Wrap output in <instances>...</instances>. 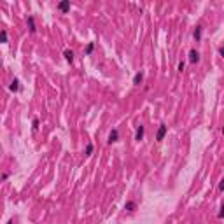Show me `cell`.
Masks as SVG:
<instances>
[{"label":"cell","instance_id":"cell-1","mask_svg":"<svg viewBox=\"0 0 224 224\" xmlns=\"http://www.w3.org/2000/svg\"><path fill=\"white\" fill-rule=\"evenodd\" d=\"M56 7H58V11H60V12L67 14V12L70 11V7H72V6H70V0H61V2H60V4H58Z\"/></svg>","mask_w":224,"mask_h":224},{"label":"cell","instance_id":"cell-2","mask_svg":"<svg viewBox=\"0 0 224 224\" xmlns=\"http://www.w3.org/2000/svg\"><path fill=\"white\" fill-rule=\"evenodd\" d=\"M119 140V131L116 130H110V133H109V137H107V144H114V142H117Z\"/></svg>","mask_w":224,"mask_h":224},{"label":"cell","instance_id":"cell-3","mask_svg":"<svg viewBox=\"0 0 224 224\" xmlns=\"http://www.w3.org/2000/svg\"><path fill=\"white\" fill-rule=\"evenodd\" d=\"M166 130H168V126H166V124H159L158 135H156V140H158V142H161V140L165 138V135H166Z\"/></svg>","mask_w":224,"mask_h":224},{"label":"cell","instance_id":"cell-4","mask_svg":"<svg viewBox=\"0 0 224 224\" xmlns=\"http://www.w3.org/2000/svg\"><path fill=\"white\" fill-rule=\"evenodd\" d=\"M198 61H200V53H198L196 49H191L189 51V63L194 65V63H198Z\"/></svg>","mask_w":224,"mask_h":224},{"label":"cell","instance_id":"cell-5","mask_svg":"<svg viewBox=\"0 0 224 224\" xmlns=\"http://www.w3.org/2000/svg\"><path fill=\"white\" fill-rule=\"evenodd\" d=\"M26 25H28V30H30V33H35V32H37V26H35V18H33V16H28Z\"/></svg>","mask_w":224,"mask_h":224},{"label":"cell","instance_id":"cell-6","mask_svg":"<svg viewBox=\"0 0 224 224\" xmlns=\"http://www.w3.org/2000/svg\"><path fill=\"white\" fill-rule=\"evenodd\" d=\"M63 56H65V60L68 61L70 65L74 63V51H72V49H65V51H63Z\"/></svg>","mask_w":224,"mask_h":224},{"label":"cell","instance_id":"cell-7","mask_svg":"<svg viewBox=\"0 0 224 224\" xmlns=\"http://www.w3.org/2000/svg\"><path fill=\"white\" fill-rule=\"evenodd\" d=\"M144 133H145V128L140 124V126L137 128V133H135V140H138V142H140V140L144 138Z\"/></svg>","mask_w":224,"mask_h":224},{"label":"cell","instance_id":"cell-8","mask_svg":"<svg viewBox=\"0 0 224 224\" xmlns=\"http://www.w3.org/2000/svg\"><path fill=\"white\" fill-rule=\"evenodd\" d=\"M142 81H144V74H142V72H137L135 77H133V84H135V86H140Z\"/></svg>","mask_w":224,"mask_h":224},{"label":"cell","instance_id":"cell-9","mask_svg":"<svg viewBox=\"0 0 224 224\" xmlns=\"http://www.w3.org/2000/svg\"><path fill=\"white\" fill-rule=\"evenodd\" d=\"M9 89H11L12 93H16V91H19V81L18 79H12L11 84H9Z\"/></svg>","mask_w":224,"mask_h":224},{"label":"cell","instance_id":"cell-10","mask_svg":"<svg viewBox=\"0 0 224 224\" xmlns=\"http://www.w3.org/2000/svg\"><path fill=\"white\" fill-rule=\"evenodd\" d=\"M124 210H126V212H135V210H137V203H135V202H126Z\"/></svg>","mask_w":224,"mask_h":224},{"label":"cell","instance_id":"cell-11","mask_svg":"<svg viewBox=\"0 0 224 224\" xmlns=\"http://www.w3.org/2000/svg\"><path fill=\"white\" fill-rule=\"evenodd\" d=\"M202 30H203L202 26H196V28H194V32H193V37H194V40H196V42H200V40H202Z\"/></svg>","mask_w":224,"mask_h":224},{"label":"cell","instance_id":"cell-12","mask_svg":"<svg viewBox=\"0 0 224 224\" xmlns=\"http://www.w3.org/2000/svg\"><path fill=\"white\" fill-rule=\"evenodd\" d=\"M93 49H95V44L93 42H89L86 46V49H84V55H91V53H93Z\"/></svg>","mask_w":224,"mask_h":224},{"label":"cell","instance_id":"cell-13","mask_svg":"<svg viewBox=\"0 0 224 224\" xmlns=\"http://www.w3.org/2000/svg\"><path fill=\"white\" fill-rule=\"evenodd\" d=\"M93 144H88L86 145V149H84V154H86V156H91V154H93Z\"/></svg>","mask_w":224,"mask_h":224},{"label":"cell","instance_id":"cell-14","mask_svg":"<svg viewBox=\"0 0 224 224\" xmlns=\"http://www.w3.org/2000/svg\"><path fill=\"white\" fill-rule=\"evenodd\" d=\"M0 42L7 44V32H6V30H0Z\"/></svg>","mask_w":224,"mask_h":224},{"label":"cell","instance_id":"cell-15","mask_svg":"<svg viewBox=\"0 0 224 224\" xmlns=\"http://www.w3.org/2000/svg\"><path fill=\"white\" fill-rule=\"evenodd\" d=\"M184 68H186V61H179V65H177V72H184Z\"/></svg>","mask_w":224,"mask_h":224},{"label":"cell","instance_id":"cell-16","mask_svg":"<svg viewBox=\"0 0 224 224\" xmlns=\"http://www.w3.org/2000/svg\"><path fill=\"white\" fill-rule=\"evenodd\" d=\"M39 117H33V121H32V126H33V130H39Z\"/></svg>","mask_w":224,"mask_h":224},{"label":"cell","instance_id":"cell-17","mask_svg":"<svg viewBox=\"0 0 224 224\" xmlns=\"http://www.w3.org/2000/svg\"><path fill=\"white\" fill-rule=\"evenodd\" d=\"M222 215H224V208L221 207V208H219V212H217V217H219V219H222Z\"/></svg>","mask_w":224,"mask_h":224},{"label":"cell","instance_id":"cell-18","mask_svg":"<svg viewBox=\"0 0 224 224\" xmlns=\"http://www.w3.org/2000/svg\"><path fill=\"white\" fill-rule=\"evenodd\" d=\"M7 177H9V173H2V175H0V182H2V181H6Z\"/></svg>","mask_w":224,"mask_h":224},{"label":"cell","instance_id":"cell-19","mask_svg":"<svg viewBox=\"0 0 224 224\" xmlns=\"http://www.w3.org/2000/svg\"><path fill=\"white\" fill-rule=\"evenodd\" d=\"M222 189H224V181H221L219 182V191H222Z\"/></svg>","mask_w":224,"mask_h":224},{"label":"cell","instance_id":"cell-20","mask_svg":"<svg viewBox=\"0 0 224 224\" xmlns=\"http://www.w3.org/2000/svg\"><path fill=\"white\" fill-rule=\"evenodd\" d=\"M7 224H14V221H12V219H11V221H7Z\"/></svg>","mask_w":224,"mask_h":224}]
</instances>
